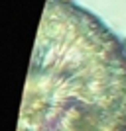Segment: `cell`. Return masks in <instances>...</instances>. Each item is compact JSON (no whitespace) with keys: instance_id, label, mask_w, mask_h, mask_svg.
Here are the masks:
<instances>
[{"instance_id":"obj_1","label":"cell","mask_w":126,"mask_h":131,"mask_svg":"<svg viewBox=\"0 0 126 131\" xmlns=\"http://www.w3.org/2000/svg\"><path fill=\"white\" fill-rule=\"evenodd\" d=\"M18 131H126V45L91 12L45 2Z\"/></svg>"},{"instance_id":"obj_2","label":"cell","mask_w":126,"mask_h":131,"mask_svg":"<svg viewBox=\"0 0 126 131\" xmlns=\"http://www.w3.org/2000/svg\"><path fill=\"white\" fill-rule=\"evenodd\" d=\"M57 2H63V4H71V0H57Z\"/></svg>"}]
</instances>
